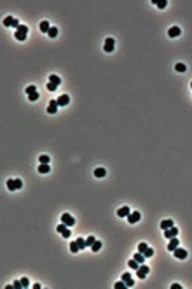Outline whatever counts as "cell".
<instances>
[{
    "instance_id": "6da1fadb",
    "label": "cell",
    "mask_w": 192,
    "mask_h": 289,
    "mask_svg": "<svg viewBox=\"0 0 192 289\" xmlns=\"http://www.w3.org/2000/svg\"><path fill=\"white\" fill-rule=\"evenodd\" d=\"M14 37H16L18 40H25V39L28 37V27H26V25H19V28L16 30Z\"/></svg>"
},
{
    "instance_id": "7a4b0ae2",
    "label": "cell",
    "mask_w": 192,
    "mask_h": 289,
    "mask_svg": "<svg viewBox=\"0 0 192 289\" xmlns=\"http://www.w3.org/2000/svg\"><path fill=\"white\" fill-rule=\"evenodd\" d=\"M7 188H9L11 191H16V189H19V188H23V181H21V179H9V181H7Z\"/></svg>"
},
{
    "instance_id": "3957f363",
    "label": "cell",
    "mask_w": 192,
    "mask_h": 289,
    "mask_svg": "<svg viewBox=\"0 0 192 289\" xmlns=\"http://www.w3.org/2000/svg\"><path fill=\"white\" fill-rule=\"evenodd\" d=\"M147 273H148V266L141 263V265L138 266V268H136V277H138V279H145V277H147Z\"/></svg>"
},
{
    "instance_id": "277c9868",
    "label": "cell",
    "mask_w": 192,
    "mask_h": 289,
    "mask_svg": "<svg viewBox=\"0 0 192 289\" xmlns=\"http://www.w3.org/2000/svg\"><path fill=\"white\" fill-rule=\"evenodd\" d=\"M114 46H115V40H114L112 37H108V39H106V40H105V46H103V49H105L106 53H112V51L115 49Z\"/></svg>"
},
{
    "instance_id": "5b68a950",
    "label": "cell",
    "mask_w": 192,
    "mask_h": 289,
    "mask_svg": "<svg viewBox=\"0 0 192 289\" xmlns=\"http://www.w3.org/2000/svg\"><path fill=\"white\" fill-rule=\"evenodd\" d=\"M140 219H141V214L136 210V212H131L129 216H127V223H129V224H135V223H138Z\"/></svg>"
},
{
    "instance_id": "8992f818",
    "label": "cell",
    "mask_w": 192,
    "mask_h": 289,
    "mask_svg": "<svg viewBox=\"0 0 192 289\" xmlns=\"http://www.w3.org/2000/svg\"><path fill=\"white\" fill-rule=\"evenodd\" d=\"M61 223L67 224V226H73V224H75V219H73L70 214H63V216H61Z\"/></svg>"
},
{
    "instance_id": "52a82bcc",
    "label": "cell",
    "mask_w": 192,
    "mask_h": 289,
    "mask_svg": "<svg viewBox=\"0 0 192 289\" xmlns=\"http://www.w3.org/2000/svg\"><path fill=\"white\" fill-rule=\"evenodd\" d=\"M164 231V237L169 240V238H173V237H178V230L175 228V226H171V228H168V230H162Z\"/></svg>"
},
{
    "instance_id": "ba28073f",
    "label": "cell",
    "mask_w": 192,
    "mask_h": 289,
    "mask_svg": "<svg viewBox=\"0 0 192 289\" xmlns=\"http://www.w3.org/2000/svg\"><path fill=\"white\" fill-rule=\"evenodd\" d=\"M68 228H70V226H67V224H63V223H61V224H59V226H58L56 230H58V231H59V233H61L63 237H65V238H68V237H70V233H72V231H70Z\"/></svg>"
},
{
    "instance_id": "9c48e42d",
    "label": "cell",
    "mask_w": 192,
    "mask_h": 289,
    "mask_svg": "<svg viewBox=\"0 0 192 289\" xmlns=\"http://www.w3.org/2000/svg\"><path fill=\"white\" fill-rule=\"evenodd\" d=\"M178 243H180V242H178V237L169 238V243H168V251H171V252H173V251L178 247Z\"/></svg>"
},
{
    "instance_id": "30bf717a",
    "label": "cell",
    "mask_w": 192,
    "mask_h": 289,
    "mask_svg": "<svg viewBox=\"0 0 192 289\" xmlns=\"http://www.w3.org/2000/svg\"><path fill=\"white\" fill-rule=\"evenodd\" d=\"M173 254H175V258H178V259H185V258H187V251L182 249V247H177V249L173 251Z\"/></svg>"
},
{
    "instance_id": "8fae6325",
    "label": "cell",
    "mask_w": 192,
    "mask_h": 289,
    "mask_svg": "<svg viewBox=\"0 0 192 289\" xmlns=\"http://www.w3.org/2000/svg\"><path fill=\"white\" fill-rule=\"evenodd\" d=\"M58 100H51L49 102V105H47V112L49 114H56V110H58Z\"/></svg>"
},
{
    "instance_id": "7c38bea8",
    "label": "cell",
    "mask_w": 192,
    "mask_h": 289,
    "mask_svg": "<svg viewBox=\"0 0 192 289\" xmlns=\"http://www.w3.org/2000/svg\"><path fill=\"white\" fill-rule=\"evenodd\" d=\"M122 280L126 282V286L127 287H131V286H135V280H133V277H131V273H122Z\"/></svg>"
},
{
    "instance_id": "4fadbf2b",
    "label": "cell",
    "mask_w": 192,
    "mask_h": 289,
    "mask_svg": "<svg viewBox=\"0 0 192 289\" xmlns=\"http://www.w3.org/2000/svg\"><path fill=\"white\" fill-rule=\"evenodd\" d=\"M68 103H70V97H68V95H61V97L58 98V105H59V107H67Z\"/></svg>"
},
{
    "instance_id": "5bb4252c",
    "label": "cell",
    "mask_w": 192,
    "mask_h": 289,
    "mask_svg": "<svg viewBox=\"0 0 192 289\" xmlns=\"http://www.w3.org/2000/svg\"><path fill=\"white\" fill-rule=\"evenodd\" d=\"M180 33H182V30H180L178 27H171V28L168 30V35H169V37H173V39H175V37H178Z\"/></svg>"
},
{
    "instance_id": "9a60e30c",
    "label": "cell",
    "mask_w": 192,
    "mask_h": 289,
    "mask_svg": "<svg viewBox=\"0 0 192 289\" xmlns=\"http://www.w3.org/2000/svg\"><path fill=\"white\" fill-rule=\"evenodd\" d=\"M131 214V210H129V207H121L119 210H117V216L119 217H127Z\"/></svg>"
},
{
    "instance_id": "2e32d148",
    "label": "cell",
    "mask_w": 192,
    "mask_h": 289,
    "mask_svg": "<svg viewBox=\"0 0 192 289\" xmlns=\"http://www.w3.org/2000/svg\"><path fill=\"white\" fill-rule=\"evenodd\" d=\"M171 226H175L173 219H164L162 223H161V230H168V228H171Z\"/></svg>"
},
{
    "instance_id": "e0dca14e",
    "label": "cell",
    "mask_w": 192,
    "mask_h": 289,
    "mask_svg": "<svg viewBox=\"0 0 192 289\" xmlns=\"http://www.w3.org/2000/svg\"><path fill=\"white\" fill-rule=\"evenodd\" d=\"M38 28H40V32H44V33H47V32L51 30V25H49V21H42V23L38 25Z\"/></svg>"
},
{
    "instance_id": "ac0fdd59",
    "label": "cell",
    "mask_w": 192,
    "mask_h": 289,
    "mask_svg": "<svg viewBox=\"0 0 192 289\" xmlns=\"http://www.w3.org/2000/svg\"><path fill=\"white\" fill-rule=\"evenodd\" d=\"M133 258H135V259H136L140 265H141V263H145V259H147V258H145V254H143V252H140V251H138V252H136Z\"/></svg>"
},
{
    "instance_id": "d6986e66",
    "label": "cell",
    "mask_w": 192,
    "mask_h": 289,
    "mask_svg": "<svg viewBox=\"0 0 192 289\" xmlns=\"http://www.w3.org/2000/svg\"><path fill=\"white\" fill-rule=\"evenodd\" d=\"M127 266H129L131 270H136L138 266H140V263H138V261H136V259L133 258V259H129V261H127Z\"/></svg>"
},
{
    "instance_id": "ffe728a7",
    "label": "cell",
    "mask_w": 192,
    "mask_h": 289,
    "mask_svg": "<svg viewBox=\"0 0 192 289\" xmlns=\"http://www.w3.org/2000/svg\"><path fill=\"white\" fill-rule=\"evenodd\" d=\"M49 170H51V167L49 165H38V173H49Z\"/></svg>"
},
{
    "instance_id": "44dd1931",
    "label": "cell",
    "mask_w": 192,
    "mask_h": 289,
    "mask_svg": "<svg viewBox=\"0 0 192 289\" xmlns=\"http://www.w3.org/2000/svg\"><path fill=\"white\" fill-rule=\"evenodd\" d=\"M105 173H106V170H105V168H96V170H94V177H98V179L105 177Z\"/></svg>"
},
{
    "instance_id": "7402d4cb",
    "label": "cell",
    "mask_w": 192,
    "mask_h": 289,
    "mask_svg": "<svg viewBox=\"0 0 192 289\" xmlns=\"http://www.w3.org/2000/svg\"><path fill=\"white\" fill-rule=\"evenodd\" d=\"M49 82H53L54 86H59V84H61V79H59L58 75H49Z\"/></svg>"
},
{
    "instance_id": "603a6c76",
    "label": "cell",
    "mask_w": 192,
    "mask_h": 289,
    "mask_svg": "<svg viewBox=\"0 0 192 289\" xmlns=\"http://www.w3.org/2000/svg\"><path fill=\"white\" fill-rule=\"evenodd\" d=\"M79 249H80V247H79V243H77V240L70 243V252H73V254H75V252H79Z\"/></svg>"
},
{
    "instance_id": "cb8c5ba5",
    "label": "cell",
    "mask_w": 192,
    "mask_h": 289,
    "mask_svg": "<svg viewBox=\"0 0 192 289\" xmlns=\"http://www.w3.org/2000/svg\"><path fill=\"white\" fill-rule=\"evenodd\" d=\"M49 156H46V154H42V156L38 158V163H42V165H49Z\"/></svg>"
},
{
    "instance_id": "d4e9b609",
    "label": "cell",
    "mask_w": 192,
    "mask_h": 289,
    "mask_svg": "<svg viewBox=\"0 0 192 289\" xmlns=\"http://www.w3.org/2000/svg\"><path fill=\"white\" fill-rule=\"evenodd\" d=\"M47 35H49L51 39H54V37H58V28H56V27H51V30L47 32Z\"/></svg>"
},
{
    "instance_id": "484cf974",
    "label": "cell",
    "mask_w": 192,
    "mask_h": 289,
    "mask_svg": "<svg viewBox=\"0 0 192 289\" xmlns=\"http://www.w3.org/2000/svg\"><path fill=\"white\" fill-rule=\"evenodd\" d=\"M91 249H93V252H98V251L101 249V242H100V240H96V242L93 243V245H91Z\"/></svg>"
},
{
    "instance_id": "4316f807",
    "label": "cell",
    "mask_w": 192,
    "mask_h": 289,
    "mask_svg": "<svg viewBox=\"0 0 192 289\" xmlns=\"http://www.w3.org/2000/svg\"><path fill=\"white\" fill-rule=\"evenodd\" d=\"M175 69H177V72H185V70H187V67H185V63H177V65H175Z\"/></svg>"
},
{
    "instance_id": "83f0119b",
    "label": "cell",
    "mask_w": 192,
    "mask_h": 289,
    "mask_svg": "<svg viewBox=\"0 0 192 289\" xmlns=\"http://www.w3.org/2000/svg\"><path fill=\"white\" fill-rule=\"evenodd\" d=\"M143 254H145V258H152V256H154V249H152V247H147Z\"/></svg>"
},
{
    "instance_id": "f1b7e54d",
    "label": "cell",
    "mask_w": 192,
    "mask_h": 289,
    "mask_svg": "<svg viewBox=\"0 0 192 289\" xmlns=\"http://www.w3.org/2000/svg\"><path fill=\"white\" fill-rule=\"evenodd\" d=\"M77 243H79V247H80V249H86V247H88L86 240H82V238H77Z\"/></svg>"
},
{
    "instance_id": "f546056e",
    "label": "cell",
    "mask_w": 192,
    "mask_h": 289,
    "mask_svg": "<svg viewBox=\"0 0 192 289\" xmlns=\"http://www.w3.org/2000/svg\"><path fill=\"white\" fill-rule=\"evenodd\" d=\"M28 100H30V102H37V100H38V91H37V93L28 95Z\"/></svg>"
},
{
    "instance_id": "4dcf8cb0",
    "label": "cell",
    "mask_w": 192,
    "mask_h": 289,
    "mask_svg": "<svg viewBox=\"0 0 192 289\" xmlns=\"http://www.w3.org/2000/svg\"><path fill=\"white\" fill-rule=\"evenodd\" d=\"M94 242H96V240H94V237H93V235L86 238V243H88V247H91V245H93V243H94Z\"/></svg>"
},
{
    "instance_id": "1f68e13d",
    "label": "cell",
    "mask_w": 192,
    "mask_h": 289,
    "mask_svg": "<svg viewBox=\"0 0 192 289\" xmlns=\"http://www.w3.org/2000/svg\"><path fill=\"white\" fill-rule=\"evenodd\" d=\"M114 287H115V289H124V287H127V286H126V282H124V280H121V282H117Z\"/></svg>"
},
{
    "instance_id": "d6a6232c",
    "label": "cell",
    "mask_w": 192,
    "mask_h": 289,
    "mask_svg": "<svg viewBox=\"0 0 192 289\" xmlns=\"http://www.w3.org/2000/svg\"><path fill=\"white\" fill-rule=\"evenodd\" d=\"M11 23H12V16H7L4 19V27H11Z\"/></svg>"
},
{
    "instance_id": "836d02e7",
    "label": "cell",
    "mask_w": 192,
    "mask_h": 289,
    "mask_svg": "<svg viewBox=\"0 0 192 289\" xmlns=\"http://www.w3.org/2000/svg\"><path fill=\"white\" fill-rule=\"evenodd\" d=\"M147 247H148V245H147V243H145V242H141V243H138V251H140V252H145V249H147Z\"/></svg>"
},
{
    "instance_id": "e575fe53",
    "label": "cell",
    "mask_w": 192,
    "mask_h": 289,
    "mask_svg": "<svg viewBox=\"0 0 192 289\" xmlns=\"http://www.w3.org/2000/svg\"><path fill=\"white\" fill-rule=\"evenodd\" d=\"M26 93H28V95L37 93V88H35V86H28V88H26Z\"/></svg>"
},
{
    "instance_id": "d590c367",
    "label": "cell",
    "mask_w": 192,
    "mask_h": 289,
    "mask_svg": "<svg viewBox=\"0 0 192 289\" xmlns=\"http://www.w3.org/2000/svg\"><path fill=\"white\" fill-rule=\"evenodd\" d=\"M154 4H157V7H159V9H164V7L168 5V2H166V0H164V2H156V0H154Z\"/></svg>"
},
{
    "instance_id": "8d00e7d4",
    "label": "cell",
    "mask_w": 192,
    "mask_h": 289,
    "mask_svg": "<svg viewBox=\"0 0 192 289\" xmlns=\"http://www.w3.org/2000/svg\"><path fill=\"white\" fill-rule=\"evenodd\" d=\"M21 284H23V287H28V286H30V280H28L26 277H23V279H21Z\"/></svg>"
},
{
    "instance_id": "74e56055",
    "label": "cell",
    "mask_w": 192,
    "mask_h": 289,
    "mask_svg": "<svg viewBox=\"0 0 192 289\" xmlns=\"http://www.w3.org/2000/svg\"><path fill=\"white\" fill-rule=\"evenodd\" d=\"M12 286H14L16 289H21V287H23V284H21V280H14V282H12Z\"/></svg>"
},
{
    "instance_id": "f35d334b",
    "label": "cell",
    "mask_w": 192,
    "mask_h": 289,
    "mask_svg": "<svg viewBox=\"0 0 192 289\" xmlns=\"http://www.w3.org/2000/svg\"><path fill=\"white\" fill-rule=\"evenodd\" d=\"M56 88H58V86H54L53 82H49V84H47V90H49V91H56Z\"/></svg>"
},
{
    "instance_id": "ab89813d",
    "label": "cell",
    "mask_w": 192,
    "mask_h": 289,
    "mask_svg": "<svg viewBox=\"0 0 192 289\" xmlns=\"http://www.w3.org/2000/svg\"><path fill=\"white\" fill-rule=\"evenodd\" d=\"M180 287H182L180 284H171V289H180Z\"/></svg>"
},
{
    "instance_id": "60d3db41",
    "label": "cell",
    "mask_w": 192,
    "mask_h": 289,
    "mask_svg": "<svg viewBox=\"0 0 192 289\" xmlns=\"http://www.w3.org/2000/svg\"><path fill=\"white\" fill-rule=\"evenodd\" d=\"M190 88H192V82H190Z\"/></svg>"
}]
</instances>
